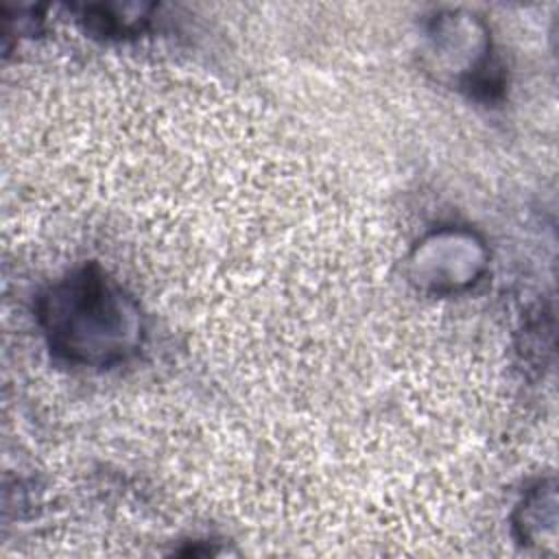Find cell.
Returning a JSON list of instances; mask_svg holds the SVG:
<instances>
[{
  "instance_id": "obj_1",
  "label": "cell",
  "mask_w": 559,
  "mask_h": 559,
  "mask_svg": "<svg viewBox=\"0 0 559 559\" xmlns=\"http://www.w3.org/2000/svg\"><path fill=\"white\" fill-rule=\"evenodd\" d=\"M35 317L48 349L76 367H114L129 360L144 341L140 304L96 262L46 286Z\"/></svg>"
},
{
  "instance_id": "obj_2",
  "label": "cell",
  "mask_w": 559,
  "mask_h": 559,
  "mask_svg": "<svg viewBox=\"0 0 559 559\" xmlns=\"http://www.w3.org/2000/svg\"><path fill=\"white\" fill-rule=\"evenodd\" d=\"M426 61L437 79L469 94L500 87L489 31L474 13H437L426 28Z\"/></svg>"
},
{
  "instance_id": "obj_3",
  "label": "cell",
  "mask_w": 559,
  "mask_h": 559,
  "mask_svg": "<svg viewBox=\"0 0 559 559\" xmlns=\"http://www.w3.org/2000/svg\"><path fill=\"white\" fill-rule=\"evenodd\" d=\"M487 260V247L472 229L445 225L426 234L413 247L406 275L421 293L456 295L480 280Z\"/></svg>"
},
{
  "instance_id": "obj_4",
  "label": "cell",
  "mask_w": 559,
  "mask_h": 559,
  "mask_svg": "<svg viewBox=\"0 0 559 559\" xmlns=\"http://www.w3.org/2000/svg\"><path fill=\"white\" fill-rule=\"evenodd\" d=\"M513 535L522 546H555L557 485L552 478H542L526 489L513 513Z\"/></svg>"
}]
</instances>
